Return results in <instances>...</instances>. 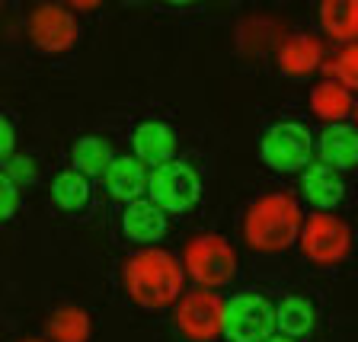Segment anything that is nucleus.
<instances>
[{
  "mask_svg": "<svg viewBox=\"0 0 358 342\" xmlns=\"http://www.w3.org/2000/svg\"><path fill=\"white\" fill-rule=\"evenodd\" d=\"M310 109L320 115V119H327V122H339V119H345L355 106H352V90L349 87H343L339 80H323V83H317L313 87V93H310Z\"/></svg>",
  "mask_w": 358,
  "mask_h": 342,
  "instance_id": "16",
  "label": "nucleus"
},
{
  "mask_svg": "<svg viewBox=\"0 0 358 342\" xmlns=\"http://www.w3.org/2000/svg\"><path fill=\"white\" fill-rule=\"evenodd\" d=\"M301 231L304 218L288 192H268L256 199L243 221V237L256 253H282L294 240H301Z\"/></svg>",
  "mask_w": 358,
  "mask_h": 342,
  "instance_id": "2",
  "label": "nucleus"
},
{
  "mask_svg": "<svg viewBox=\"0 0 358 342\" xmlns=\"http://www.w3.org/2000/svg\"><path fill=\"white\" fill-rule=\"evenodd\" d=\"M323 58V45L317 36H304V32H294L278 45V67L282 74L288 77H307L317 71Z\"/></svg>",
  "mask_w": 358,
  "mask_h": 342,
  "instance_id": "14",
  "label": "nucleus"
},
{
  "mask_svg": "<svg viewBox=\"0 0 358 342\" xmlns=\"http://www.w3.org/2000/svg\"><path fill=\"white\" fill-rule=\"evenodd\" d=\"M77 20L58 3H38L29 13V38L42 52H67L77 42Z\"/></svg>",
  "mask_w": 358,
  "mask_h": 342,
  "instance_id": "9",
  "label": "nucleus"
},
{
  "mask_svg": "<svg viewBox=\"0 0 358 342\" xmlns=\"http://www.w3.org/2000/svg\"><path fill=\"white\" fill-rule=\"evenodd\" d=\"M0 131H3L0 154H3V160H10V157H13V148H16V131H13V119H10V115H3V122H0Z\"/></svg>",
  "mask_w": 358,
  "mask_h": 342,
  "instance_id": "25",
  "label": "nucleus"
},
{
  "mask_svg": "<svg viewBox=\"0 0 358 342\" xmlns=\"http://www.w3.org/2000/svg\"><path fill=\"white\" fill-rule=\"evenodd\" d=\"M301 192H304V199L310 201L313 208L329 211L343 201L345 183H343V176H339V170H333V166L310 164L304 170V176H301Z\"/></svg>",
  "mask_w": 358,
  "mask_h": 342,
  "instance_id": "13",
  "label": "nucleus"
},
{
  "mask_svg": "<svg viewBox=\"0 0 358 342\" xmlns=\"http://www.w3.org/2000/svg\"><path fill=\"white\" fill-rule=\"evenodd\" d=\"M320 160L333 170H352L358 166V125H345V122H336L327 125L320 134Z\"/></svg>",
  "mask_w": 358,
  "mask_h": 342,
  "instance_id": "12",
  "label": "nucleus"
},
{
  "mask_svg": "<svg viewBox=\"0 0 358 342\" xmlns=\"http://www.w3.org/2000/svg\"><path fill=\"white\" fill-rule=\"evenodd\" d=\"M329 74H333V80L343 83V87L358 90V42L345 45L343 52L336 55L333 64H329Z\"/></svg>",
  "mask_w": 358,
  "mask_h": 342,
  "instance_id": "22",
  "label": "nucleus"
},
{
  "mask_svg": "<svg viewBox=\"0 0 358 342\" xmlns=\"http://www.w3.org/2000/svg\"><path fill=\"white\" fill-rule=\"evenodd\" d=\"M268 342H294V339H288V336H272Z\"/></svg>",
  "mask_w": 358,
  "mask_h": 342,
  "instance_id": "26",
  "label": "nucleus"
},
{
  "mask_svg": "<svg viewBox=\"0 0 358 342\" xmlns=\"http://www.w3.org/2000/svg\"><path fill=\"white\" fill-rule=\"evenodd\" d=\"M182 266L166 250H141L125 262V291L144 311H164L182 301Z\"/></svg>",
  "mask_w": 358,
  "mask_h": 342,
  "instance_id": "1",
  "label": "nucleus"
},
{
  "mask_svg": "<svg viewBox=\"0 0 358 342\" xmlns=\"http://www.w3.org/2000/svg\"><path fill=\"white\" fill-rule=\"evenodd\" d=\"M259 154L266 160V166H272L278 173L307 170V160L313 154V134L301 122H278L262 134Z\"/></svg>",
  "mask_w": 358,
  "mask_h": 342,
  "instance_id": "5",
  "label": "nucleus"
},
{
  "mask_svg": "<svg viewBox=\"0 0 358 342\" xmlns=\"http://www.w3.org/2000/svg\"><path fill=\"white\" fill-rule=\"evenodd\" d=\"M103 179H106V189L115 199L128 201V205L141 201V195L150 189V173L144 170V164L138 157H115Z\"/></svg>",
  "mask_w": 358,
  "mask_h": 342,
  "instance_id": "11",
  "label": "nucleus"
},
{
  "mask_svg": "<svg viewBox=\"0 0 358 342\" xmlns=\"http://www.w3.org/2000/svg\"><path fill=\"white\" fill-rule=\"evenodd\" d=\"M224 307L215 291H189L176 304V329L189 342H211L215 336H224Z\"/></svg>",
  "mask_w": 358,
  "mask_h": 342,
  "instance_id": "8",
  "label": "nucleus"
},
{
  "mask_svg": "<svg viewBox=\"0 0 358 342\" xmlns=\"http://www.w3.org/2000/svg\"><path fill=\"white\" fill-rule=\"evenodd\" d=\"M3 176H10L13 183H32L36 179V164H32L29 157H10L3 160Z\"/></svg>",
  "mask_w": 358,
  "mask_h": 342,
  "instance_id": "23",
  "label": "nucleus"
},
{
  "mask_svg": "<svg viewBox=\"0 0 358 342\" xmlns=\"http://www.w3.org/2000/svg\"><path fill=\"white\" fill-rule=\"evenodd\" d=\"M131 148H134V154H138L141 164H150L157 170V166L170 164L173 154H176V131H173L166 122L148 119L134 128Z\"/></svg>",
  "mask_w": 358,
  "mask_h": 342,
  "instance_id": "10",
  "label": "nucleus"
},
{
  "mask_svg": "<svg viewBox=\"0 0 358 342\" xmlns=\"http://www.w3.org/2000/svg\"><path fill=\"white\" fill-rule=\"evenodd\" d=\"M122 231L134 243H157L166 234V211L154 201H134L122 215Z\"/></svg>",
  "mask_w": 358,
  "mask_h": 342,
  "instance_id": "15",
  "label": "nucleus"
},
{
  "mask_svg": "<svg viewBox=\"0 0 358 342\" xmlns=\"http://www.w3.org/2000/svg\"><path fill=\"white\" fill-rule=\"evenodd\" d=\"M45 329H48V336L55 342H87L93 323H90L87 311H80V307H58L48 317Z\"/></svg>",
  "mask_w": 358,
  "mask_h": 342,
  "instance_id": "20",
  "label": "nucleus"
},
{
  "mask_svg": "<svg viewBox=\"0 0 358 342\" xmlns=\"http://www.w3.org/2000/svg\"><path fill=\"white\" fill-rule=\"evenodd\" d=\"M71 157H74V170L83 173V176H106L112 166V148L106 138H80V141L74 144V150H71Z\"/></svg>",
  "mask_w": 358,
  "mask_h": 342,
  "instance_id": "19",
  "label": "nucleus"
},
{
  "mask_svg": "<svg viewBox=\"0 0 358 342\" xmlns=\"http://www.w3.org/2000/svg\"><path fill=\"white\" fill-rule=\"evenodd\" d=\"M275 317H278V336H288V339H301L313 329V307L307 298L301 294H288L282 304L275 307Z\"/></svg>",
  "mask_w": 358,
  "mask_h": 342,
  "instance_id": "18",
  "label": "nucleus"
},
{
  "mask_svg": "<svg viewBox=\"0 0 358 342\" xmlns=\"http://www.w3.org/2000/svg\"><path fill=\"white\" fill-rule=\"evenodd\" d=\"M352 246V231L343 218H336L333 211H317L304 221V231H301V253L310 262H320V266H333V262H343L349 256Z\"/></svg>",
  "mask_w": 358,
  "mask_h": 342,
  "instance_id": "6",
  "label": "nucleus"
},
{
  "mask_svg": "<svg viewBox=\"0 0 358 342\" xmlns=\"http://www.w3.org/2000/svg\"><path fill=\"white\" fill-rule=\"evenodd\" d=\"M22 342H48V339H22Z\"/></svg>",
  "mask_w": 358,
  "mask_h": 342,
  "instance_id": "27",
  "label": "nucleus"
},
{
  "mask_svg": "<svg viewBox=\"0 0 358 342\" xmlns=\"http://www.w3.org/2000/svg\"><path fill=\"white\" fill-rule=\"evenodd\" d=\"M186 269L199 285L221 288V285H231L237 276V253L217 234H201L186 243Z\"/></svg>",
  "mask_w": 358,
  "mask_h": 342,
  "instance_id": "4",
  "label": "nucleus"
},
{
  "mask_svg": "<svg viewBox=\"0 0 358 342\" xmlns=\"http://www.w3.org/2000/svg\"><path fill=\"white\" fill-rule=\"evenodd\" d=\"M278 329L275 307L266 294L243 291L224 307V336L231 342H268Z\"/></svg>",
  "mask_w": 358,
  "mask_h": 342,
  "instance_id": "3",
  "label": "nucleus"
},
{
  "mask_svg": "<svg viewBox=\"0 0 358 342\" xmlns=\"http://www.w3.org/2000/svg\"><path fill=\"white\" fill-rule=\"evenodd\" d=\"M355 122H358V106H355Z\"/></svg>",
  "mask_w": 358,
  "mask_h": 342,
  "instance_id": "28",
  "label": "nucleus"
},
{
  "mask_svg": "<svg viewBox=\"0 0 358 342\" xmlns=\"http://www.w3.org/2000/svg\"><path fill=\"white\" fill-rule=\"evenodd\" d=\"M0 189H3V205H0V215L7 218H13V211H16V201H20V195H16V183L10 176H0Z\"/></svg>",
  "mask_w": 358,
  "mask_h": 342,
  "instance_id": "24",
  "label": "nucleus"
},
{
  "mask_svg": "<svg viewBox=\"0 0 358 342\" xmlns=\"http://www.w3.org/2000/svg\"><path fill=\"white\" fill-rule=\"evenodd\" d=\"M52 199L61 211H83L90 201V183L83 173L77 170H64L55 176L52 183Z\"/></svg>",
  "mask_w": 358,
  "mask_h": 342,
  "instance_id": "21",
  "label": "nucleus"
},
{
  "mask_svg": "<svg viewBox=\"0 0 358 342\" xmlns=\"http://www.w3.org/2000/svg\"><path fill=\"white\" fill-rule=\"evenodd\" d=\"M320 22L339 42H358V0H327V3H320Z\"/></svg>",
  "mask_w": 358,
  "mask_h": 342,
  "instance_id": "17",
  "label": "nucleus"
},
{
  "mask_svg": "<svg viewBox=\"0 0 358 342\" xmlns=\"http://www.w3.org/2000/svg\"><path fill=\"white\" fill-rule=\"evenodd\" d=\"M150 201L160 205L164 211H189L201 195V179L195 173V166L182 164V160H170V164L157 166L150 173Z\"/></svg>",
  "mask_w": 358,
  "mask_h": 342,
  "instance_id": "7",
  "label": "nucleus"
}]
</instances>
